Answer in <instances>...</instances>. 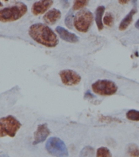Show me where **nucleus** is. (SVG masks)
<instances>
[{
  "instance_id": "obj_1",
  "label": "nucleus",
  "mask_w": 139,
  "mask_h": 157,
  "mask_svg": "<svg viewBox=\"0 0 139 157\" xmlns=\"http://www.w3.org/2000/svg\"><path fill=\"white\" fill-rule=\"evenodd\" d=\"M29 34L32 39L48 48H54L58 44V39L53 30L47 25L36 23L29 29Z\"/></svg>"
},
{
  "instance_id": "obj_2",
  "label": "nucleus",
  "mask_w": 139,
  "mask_h": 157,
  "mask_svg": "<svg viewBox=\"0 0 139 157\" xmlns=\"http://www.w3.org/2000/svg\"><path fill=\"white\" fill-rule=\"evenodd\" d=\"M27 10L28 8L24 2H16L11 7H4L0 10V21L11 22L17 21L25 15Z\"/></svg>"
},
{
  "instance_id": "obj_3",
  "label": "nucleus",
  "mask_w": 139,
  "mask_h": 157,
  "mask_svg": "<svg viewBox=\"0 0 139 157\" xmlns=\"http://www.w3.org/2000/svg\"><path fill=\"white\" fill-rule=\"evenodd\" d=\"M21 124L14 116L8 115L0 119V137L8 136L14 137L20 129Z\"/></svg>"
},
{
  "instance_id": "obj_4",
  "label": "nucleus",
  "mask_w": 139,
  "mask_h": 157,
  "mask_svg": "<svg viewBox=\"0 0 139 157\" xmlns=\"http://www.w3.org/2000/svg\"><path fill=\"white\" fill-rule=\"evenodd\" d=\"M93 22V13L87 9L81 10L74 17V26L79 32L86 33Z\"/></svg>"
},
{
  "instance_id": "obj_5",
  "label": "nucleus",
  "mask_w": 139,
  "mask_h": 157,
  "mask_svg": "<svg viewBox=\"0 0 139 157\" xmlns=\"http://www.w3.org/2000/svg\"><path fill=\"white\" fill-rule=\"evenodd\" d=\"M47 151L55 157H68L69 153L65 142L56 137H50L45 145Z\"/></svg>"
},
{
  "instance_id": "obj_6",
  "label": "nucleus",
  "mask_w": 139,
  "mask_h": 157,
  "mask_svg": "<svg viewBox=\"0 0 139 157\" xmlns=\"http://www.w3.org/2000/svg\"><path fill=\"white\" fill-rule=\"evenodd\" d=\"M93 92L98 95L110 96L115 94L118 87L115 82L108 79H99L92 84Z\"/></svg>"
},
{
  "instance_id": "obj_7",
  "label": "nucleus",
  "mask_w": 139,
  "mask_h": 157,
  "mask_svg": "<svg viewBox=\"0 0 139 157\" xmlns=\"http://www.w3.org/2000/svg\"><path fill=\"white\" fill-rule=\"evenodd\" d=\"M59 75L61 82L66 86H75L81 81V76L75 71L69 69L60 71Z\"/></svg>"
},
{
  "instance_id": "obj_8",
  "label": "nucleus",
  "mask_w": 139,
  "mask_h": 157,
  "mask_svg": "<svg viewBox=\"0 0 139 157\" xmlns=\"http://www.w3.org/2000/svg\"><path fill=\"white\" fill-rule=\"evenodd\" d=\"M50 134V130H49L47 124H39L37 128L36 131L34 132V142L33 144H39L40 142H44Z\"/></svg>"
},
{
  "instance_id": "obj_9",
  "label": "nucleus",
  "mask_w": 139,
  "mask_h": 157,
  "mask_svg": "<svg viewBox=\"0 0 139 157\" xmlns=\"http://www.w3.org/2000/svg\"><path fill=\"white\" fill-rule=\"evenodd\" d=\"M53 4V1L52 0H44V1H38L35 2L32 6L31 12L34 16L44 14L50 8Z\"/></svg>"
},
{
  "instance_id": "obj_10",
  "label": "nucleus",
  "mask_w": 139,
  "mask_h": 157,
  "mask_svg": "<svg viewBox=\"0 0 139 157\" xmlns=\"http://www.w3.org/2000/svg\"><path fill=\"white\" fill-rule=\"evenodd\" d=\"M56 33L59 34V36L64 41L69 42V43H77L79 41V37L76 34L68 31L67 29L63 28L62 26H57L56 28Z\"/></svg>"
},
{
  "instance_id": "obj_11",
  "label": "nucleus",
  "mask_w": 139,
  "mask_h": 157,
  "mask_svg": "<svg viewBox=\"0 0 139 157\" xmlns=\"http://www.w3.org/2000/svg\"><path fill=\"white\" fill-rule=\"evenodd\" d=\"M61 17V12L60 10L53 8L47 12L44 16V22L48 25L55 24L57 21Z\"/></svg>"
},
{
  "instance_id": "obj_12",
  "label": "nucleus",
  "mask_w": 139,
  "mask_h": 157,
  "mask_svg": "<svg viewBox=\"0 0 139 157\" xmlns=\"http://www.w3.org/2000/svg\"><path fill=\"white\" fill-rule=\"evenodd\" d=\"M136 12H137V10L134 8V9H132L128 13L127 16L122 20V21L120 22V25H119V29L120 30L124 31V30L127 29L129 25L131 24V22L133 21V16H134Z\"/></svg>"
},
{
  "instance_id": "obj_13",
  "label": "nucleus",
  "mask_w": 139,
  "mask_h": 157,
  "mask_svg": "<svg viewBox=\"0 0 139 157\" xmlns=\"http://www.w3.org/2000/svg\"><path fill=\"white\" fill-rule=\"evenodd\" d=\"M105 12V7L104 6H99L96 9L95 21L97 23V26L99 30H102L103 29V13Z\"/></svg>"
},
{
  "instance_id": "obj_14",
  "label": "nucleus",
  "mask_w": 139,
  "mask_h": 157,
  "mask_svg": "<svg viewBox=\"0 0 139 157\" xmlns=\"http://www.w3.org/2000/svg\"><path fill=\"white\" fill-rule=\"evenodd\" d=\"M128 155L130 157H139V147L135 143H131L127 147Z\"/></svg>"
},
{
  "instance_id": "obj_15",
  "label": "nucleus",
  "mask_w": 139,
  "mask_h": 157,
  "mask_svg": "<svg viewBox=\"0 0 139 157\" xmlns=\"http://www.w3.org/2000/svg\"><path fill=\"white\" fill-rule=\"evenodd\" d=\"M97 157H112V155L110 153V150L107 147H102L97 150Z\"/></svg>"
},
{
  "instance_id": "obj_16",
  "label": "nucleus",
  "mask_w": 139,
  "mask_h": 157,
  "mask_svg": "<svg viewBox=\"0 0 139 157\" xmlns=\"http://www.w3.org/2000/svg\"><path fill=\"white\" fill-rule=\"evenodd\" d=\"M126 117L129 120L139 121V110H129L126 113Z\"/></svg>"
},
{
  "instance_id": "obj_17",
  "label": "nucleus",
  "mask_w": 139,
  "mask_h": 157,
  "mask_svg": "<svg viewBox=\"0 0 139 157\" xmlns=\"http://www.w3.org/2000/svg\"><path fill=\"white\" fill-rule=\"evenodd\" d=\"M103 23L106 25V26H112L114 24V17L110 12H107L105 15V17H103Z\"/></svg>"
},
{
  "instance_id": "obj_18",
  "label": "nucleus",
  "mask_w": 139,
  "mask_h": 157,
  "mask_svg": "<svg viewBox=\"0 0 139 157\" xmlns=\"http://www.w3.org/2000/svg\"><path fill=\"white\" fill-rule=\"evenodd\" d=\"M73 9H71L69 11L68 15L66 16L65 23H66V26L68 27L69 29H72L73 28Z\"/></svg>"
},
{
  "instance_id": "obj_19",
  "label": "nucleus",
  "mask_w": 139,
  "mask_h": 157,
  "mask_svg": "<svg viewBox=\"0 0 139 157\" xmlns=\"http://www.w3.org/2000/svg\"><path fill=\"white\" fill-rule=\"evenodd\" d=\"M93 148L91 147H84L80 152V157H91L93 155Z\"/></svg>"
},
{
  "instance_id": "obj_20",
  "label": "nucleus",
  "mask_w": 139,
  "mask_h": 157,
  "mask_svg": "<svg viewBox=\"0 0 139 157\" xmlns=\"http://www.w3.org/2000/svg\"><path fill=\"white\" fill-rule=\"evenodd\" d=\"M88 1H79V0H77V1H75L73 4V11L74 10H79L83 7H86L88 5Z\"/></svg>"
},
{
  "instance_id": "obj_21",
  "label": "nucleus",
  "mask_w": 139,
  "mask_h": 157,
  "mask_svg": "<svg viewBox=\"0 0 139 157\" xmlns=\"http://www.w3.org/2000/svg\"><path fill=\"white\" fill-rule=\"evenodd\" d=\"M135 27H136V28H137V29H139V19L137 20V22H136V23H135Z\"/></svg>"
},
{
  "instance_id": "obj_22",
  "label": "nucleus",
  "mask_w": 139,
  "mask_h": 157,
  "mask_svg": "<svg viewBox=\"0 0 139 157\" xmlns=\"http://www.w3.org/2000/svg\"><path fill=\"white\" fill-rule=\"evenodd\" d=\"M119 2L121 4H125V3H127L128 1H119Z\"/></svg>"
},
{
  "instance_id": "obj_23",
  "label": "nucleus",
  "mask_w": 139,
  "mask_h": 157,
  "mask_svg": "<svg viewBox=\"0 0 139 157\" xmlns=\"http://www.w3.org/2000/svg\"><path fill=\"white\" fill-rule=\"evenodd\" d=\"M0 157H8L6 154H2V153H0Z\"/></svg>"
}]
</instances>
